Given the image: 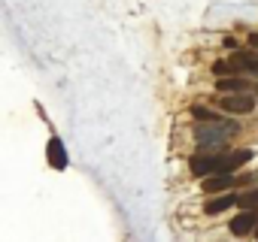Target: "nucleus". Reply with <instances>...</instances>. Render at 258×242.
I'll return each instance as SVG.
<instances>
[{
  "label": "nucleus",
  "instance_id": "nucleus-1",
  "mask_svg": "<svg viewBox=\"0 0 258 242\" xmlns=\"http://www.w3.org/2000/svg\"><path fill=\"white\" fill-rule=\"evenodd\" d=\"M240 128L231 121H198L195 128V140L201 146V152H225V143L237 134Z\"/></svg>",
  "mask_w": 258,
  "mask_h": 242
},
{
  "label": "nucleus",
  "instance_id": "nucleus-2",
  "mask_svg": "<svg viewBox=\"0 0 258 242\" xmlns=\"http://www.w3.org/2000/svg\"><path fill=\"white\" fill-rule=\"evenodd\" d=\"M216 91L222 94H258V79L252 76H225V79H216Z\"/></svg>",
  "mask_w": 258,
  "mask_h": 242
},
{
  "label": "nucleus",
  "instance_id": "nucleus-3",
  "mask_svg": "<svg viewBox=\"0 0 258 242\" xmlns=\"http://www.w3.org/2000/svg\"><path fill=\"white\" fill-rule=\"evenodd\" d=\"M255 97H258V94H225V97H216V103H219L222 112L249 115V112L255 109Z\"/></svg>",
  "mask_w": 258,
  "mask_h": 242
},
{
  "label": "nucleus",
  "instance_id": "nucleus-4",
  "mask_svg": "<svg viewBox=\"0 0 258 242\" xmlns=\"http://www.w3.org/2000/svg\"><path fill=\"white\" fill-rule=\"evenodd\" d=\"M228 61H231V67H234V76L243 73V76L258 79V52H255V49H237Z\"/></svg>",
  "mask_w": 258,
  "mask_h": 242
},
{
  "label": "nucleus",
  "instance_id": "nucleus-5",
  "mask_svg": "<svg viewBox=\"0 0 258 242\" xmlns=\"http://www.w3.org/2000/svg\"><path fill=\"white\" fill-rule=\"evenodd\" d=\"M237 185H240V176H234V173H216V176H207L201 182L204 194H225V191H231Z\"/></svg>",
  "mask_w": 258,
  "mask_h": 242
},
{
  "label": "nucleus",
  "instance_id": "nucleus-6",
  "mask_svg": "<svg viewBox=\"0 0 258 242\" xmlns=\"http://www.w3.org/2000/svg\"><path fill=\"white\" fill-rule=\"evenodd\" d=\"M255 227H258V212L255 209H240V215L231 218V224H228V230L234 236H249V233H255Z\"/></svg>",
  "mask_w": 258,
  "mask_h": 242
},
{
  "label": "nucleus",
  "instance_id": "nucleus-7",
  "mask_svg": "<svg viewBox=\"0 0 258 242\" xmlns=\"http://www.w3.org/2000/svg\"><path fill=\"white\" fill-rule=\"evenodd\" d=\"M234 206H240V194H213L207 203H204V212L207 215H219V212H228V209H234Z\"/></svg>",
  "mask_w": 258,
  "mask_h": 242
},
{
  "label": "nucleus",
  "instance_id": "nucleus-8",
  "mask_svg": "<svg viewBox=\"0 0 258 242\" xmlns=\"http://www.w3.org/2000/svg\"><path fill=\"white\" fill-rule=\"evenodd\" d=\"M46 158H49V167H52V170H67V149H64V143H61L58 137L49 140Z\"/></svg>",
  "mask_w": 258,
  "mask_h": 242
},
{
  "label": "nucleus",
  "instance_id": "nucleus-9",
  "mask_svg": "<svg viewBox=\"0 0 258 242\" xmlns=\"http://www.w3.org/2000/svg\"><path fill=\"white\" fill-rule=\"evenodd\" d=\"M191 118H195V121H225L219 112H213V109H207V106H191Z\"/></svg>",
  "mask_w": 258,
  "mask_h": 242
},
{
  "label": "nucleus",
  "instance_id": "nucleus-10",
  "mask_svg": "<svg viewBox=\"0 0 258 242\" xmlns=\"http://www.w3.org/2000/svg\"><path fill=\"white\" fill-rule=\"evenodd\" d=\"M240 209H255V212H258V188L240 194Z\"/></svg>",
  "mask_w": 258,
  "mask_h": 242
},
{
  "label": "nucleus",
  "instance_id": "nucleus-11",
  "mask_svg": "<svg viewBox=\"0 0 258 242\" xmlns=\"http://www.w3.org/2000/svg\"><path fill=\"white\" fill-rule=\"evenodd\" d=\"M210 70H213V76H216V79H225V76H234V67H231V61H222V58H219V61H216V64H213Z\"/></svg>",
  "mask_w": 258,
  "mask_h": 242
},
{
  "label": "nucleus",
  "instance_id": "nucleus-12",
  "mask_svg": "<svg viewBox=\"0 0 258 242\" xmlns=\"http://www.w3.org/2000/svg\"><path fill=\"white\" fill-rule=\"evenodd\" d=\"M249 49H255V52H258V34H249Z\"/></svg>",
  "mask_w": 258,
  "mask_h": 242
},
{
  "label": "nucleus",
  "instance_id": "nucleus-13",
  "mask_svg": "<svg viewBox=\"0 0 258 242\" xmlns=\"http://www.w3.org/2000/svg\"><path fill=\"white\" fill-rule=\"evenodd\" d=\"M255 236H258V227H255Z\"/></svg>",
  "mask_w": 258,
  "mask_h": 242
}]
</instances>
